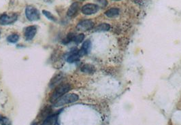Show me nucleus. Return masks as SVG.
I'll use <instances>...</instances> for the list:
<instances>
[{
    "label": "nucleus",
    "instance_id": "obj_16",
    "mask_svg": "<svg viewBox=\"0 0 181 125\" xmlns=\"http://www.w3.org/2000/svg\"><path fill=\"white\" fill-rule=\"evenodd\" d=\"M0 124L1 125H11L10 120L4 115L0 114Z\"/></svg>",
    "mask_w": 181,
    "mask_h": 125
},
{
    "label": "nucleus",
    "instance_id": "obj_9",
    "mask_svg": "<svg viewBox=\"0 0 181 125\" xmlns=\"http://www.w3.org/2000/svg\"><path fill=\"white\" fill-rule=\"evenodd\" d=\"M81 57H82V56L81 55V53H80L79 50L75 48L70 52L69 56H67V61L68 63H72L75 62V61H78Z\"/></svg>",
    "mask_w": 181,
    "mask_h": 125
},
{
    "label": "nucleus",
    "instance_id": "obj_11",
    "mask_svg": "<svg viewBox=\"0 0 181 125\" xmlns=\"http://www.w3.org/2000/svg\"><path fill=\"white\" fill-rule=\"evenodd\" d=\"M79 10V4L78 2L73 3L68 9L67 15L69 17H72L76 15L78 11Z\"/></svg>",
    "mask_w": 181,
    "mask_h": 125
},
{
    "label": "nucleus",
    "instance_id": "obj_18",
    "mask_svg": "<svg viewBox=\"0 0 181 125\" xmlns=\"http://www.w3.org/2000/svg\"><path fill=\"white\" fill-rule=\"evenodd\" d=\"M74 37H75V35L74 34H72V33H70V34H67L66 37H65V38L63 40V44H69L70 42H71L73 41V40H74Z\"/></svg>",
    "mask_w": 181,
    "mask_h": 125
},
{
    "label": "nucleus",
    "instance_id": "obj_12",
    "mask_svg": "<svg viewBox=\"0 0 181 125\" xmlns=\"http://www.w3.org/2000/svg\"><path fill=\"white\" fill-rule=\"evenodd\" d=\"M95 70V67L90 64H85L81 67V72L86 73V74H93Z\"/></svg>",
    "mask_w": 181,
    "mask_h": 125
},
{
    "label": "nucleus",
    "instance_id": "obj_4",
    "mask_svg": "<svg viewBox=\"0 0 181 125\" xmlns=\"http://www.w3.org/2000/svg\"><path fill=\"white\" fill-rule=\"evenodd\" d=\"M18 18L16 14H12L11 15H8L7 14H2L0 16V25H9L13 24L16 22Z\"/></svg>",
    "mask_w": 181,
    "mask_h": 125
},
{
    "label": "nucleus",
    "instance_id": "obj_13",
    "mask_svg": "<svg viewBox=\"0 0 181 125\" xmlns=\"http://www.w3.org/2000/svg\"><path fill=\"white\" fill-rule=\"evenodd\" d=\"M119 14V9L115 8L109 9V10H108L105 12L106 16H107L108 17H110V18L115 17V16H118Z\"/></svg>",
    "mask_w": 181,
    "mask_h": 125
},
{
    "label": "nucleus",
    "instance_id": "obj_8",
    "mask_svg": "<svg viewBox=\"0 0 181 125\" xmlns=\"http://www.w3.org/2000/svg\"><path fill=\"white\" fill-rule=\"evenodd\" d=\"M37 33V27L36 26H29L25 30V37L26 40L29 41L34 39Z\"/></svg>",
    "mask_w": 181,
    "mask_h": 125
},
{
    "label": "nucleus",
    "instance_id": "obj_15",
    "mask_svg": "<svg viewBox=\"0 0 181 125\" xmlns=\"http://www.w3.org/2000/svg\"><path fill=\"white\" fill-rule=\"evenodd\" d=\"M19 39V35L18 34H11L7 37V41L10 43H16Z\"/></svg>",
    "mask_w": 181,
    "mask_h": 125
},
{
    "label": "nucleus",
    "instance_id": "obj_14",
    "mask_svg": "<svg viewBox=\"0 0 181 125\" xmlns=\"http://www.w3.org/2000/svg\"><path fill=\"white\" fill-rule=\"evenodd\" d=\"M110 29V25L107 23H102L95 28V31H106Z\"/></svg>",
    "mask_w": 181,
    "mask_h": 125
},
{
    "label": "nucleus",
    "instance_id": "obj_21",
    "mask_svg": "<svg viewBox=\"0 0 181 125\" xmlns=\"http://www.w3.org/2000/svg\"><path fill=\"white\" fill-rule=\"evenodd\" d=\"M99 4L101 6V7H105L107 5V1L106 0H98Z\"/></svg>",
    "mask_w": 181,
    "mask_h": 125
},
{
    "label": "nucleus",
    "instance_id": "obj_17",
    "mask_svg": "<svg viewBox=\"0 0 181 125\" xmlns=\"http://www.w3.org/2000/svg\"><path fill=\"white\" fill-rule=\"evenodd\" d=\"M42 13H43V15L45 16L48 19L51 20L52 21H54V22H56V21H57V18H56L51 12H50L47 10H43L42 11Z\"/></svg>",
    "mask_w": 181,
    "mask_h": 125
},
{
    "label": "nucleus",
    "instance_id": "obj_6",
    "mask_svg": "<svg viewBox=\"0 0 181 125\" xmlns=\"http://www.w3.org/2000/svg\"><path fill=\"white\" fill-rule=\"evenodd\" d=\"M99 10V6L94 4H88L82 8V12L85 15H91L95 14Z\"/></svg>",
    "mask_w": 181,
    "mask_h": 125
},
{
    "label": "nucleus",
    "instance_id": "obj_1",
    "mask_svg": "<svg viewBox=\"0 0 181 125\" xmlns=\"http://www.w3.org/2000/svg\"><path fill=\"white\" fill-rule=\"evenodd\" d=\"M72 86L70 84H59V85L56 87L55 90L51 94L50 97V101L52 103H55L58 99L62 97V96L65 95L67 93H68L70 90H71Z\"/></svg>",
    "mask_w": 181,
    "mask_h": 125
},
{
    "label": "nucleus",
    "instance_id": "obj_2",
    "mask_svg": "<svg viewBox=\"0 0 181 125\" xmlns=\"http://www.w3.org/2000/svg\"><path fill=\"white\" fill-rule=\"evenodd\" d=\"M79 96L76 94H67V95H64L62 96V97H60L59 99L55 101L54 103V107H62L68 103H71L76 102L78 100Z\"/></svg>",
    "mask_w": 181,
    "mask_h": 125
},
{
    "label": "nucleus",
    "instance_id": "obj_24",
    "mask_svg": "<svg viewBox=\"0 0 181 125\" xmlns=\"http://www.w3.org/2000/svg\"><path fill=\"white\" fill-rule=\"evenodd\" d=\"M0 35H1V31H0Z\"/></svg>",
    "mask_w": 181,
    "mask_h": 125
},
{
    "label": "nucleus",
    "instance_id": "obj_3",
    "mask_svg": "<svg viewBox=\"0 0 181 125\" xmlns=\"http://www.w3.org/2000/svg\"><path fill=\"white\" fill-rule=\"evenodd\" d=\"M25 15L29 21H36L40 18V14L39 10L32 6L26 7Z\"/></svg>",
    "mask_w": 181,
    "mask_h": 125
},
{
    "label": "nucleus",
    "instance_id": "obj_23",
    "mask_svg": "<svg viewBox=\"0 0 181 125\" xmlns=\"http://www.w3.org/2000/svg\"><path fill=\"white\" fill-rule=\"evenodd\" d=\"M114 1H120V0H114Z\"/></svg>",
    "mask_w": 181,
    "mask_h": 125
},
{
    "label": "nucleus",
    "instance_id": "obj_19",
    "mask_svg": "<svg viewBox=\"0 0 181 125\" xmlns=\"http://www.w3.org/2000/svg\"><path fill=\"white\" fill-rule=\"evenodd\" d=\"M84 39V35L83 34H81L77 35H75L73 41H74L76 44H78L80 43H81V42L83 41Z\"/></svg>",
    "mask_w": 181,
    "mask_h": 125
},
{
    "label": "nucleus",
    "instance_id": "obj_7",
    "mask_svg": "<svg viewBox=\"0 0 181 125\" xmlns=\"http://www.w3.org/2000/svg\"><path fill=\"white\" fill-rule=\"evenodd\" d=\"M61 111H59L57 113L53 115H50L44 120L42 125H58V115L60 114Z\"/></svg>",
    "mask_w": 181,
    "mask_h": 125
},
{
    "label": "nucleus",
    "instance_id": "obj_22",
    "mask_svg": "<svg viewBox=\"0 0 181 125\" xmlns=\"http://www.w3.org/2000/svg\"><path fill=\"white\" fill-rule=\"evenodd\" d=\"M32 125H37V124L36 123V122H33V123L32 124Z\"/></svg>",
    "mask_w": 181,
    "mask_h": 125
},
{
    "label": "nucleus",
    "instance_id": "obj_20",
    "mask_svg": "<svg viewBox=\"0 0 181 125\" xmlns=\"http://www.w3.org/2000/svg\"><path fill=\"white\" fill-rule=\"evenodd\" d=\"M62 75H56V76L54 77V78L51 80V84H50V85H51V86L52 87V86H55L56 84L57 83H58L59 82H60V80H62Z\"/></svg>",
    "mask_w": 181,
    "mask_h": 125
},
{
    "label": "nucleus",
    "instance_id": "obj_5",
    "mask_svg": "<svg viewBox=\"0 0 181 125\" xmlns=\"http://www.w3.org/2000/svg\"><path fill=\"white\" fill-rule=\"evenodd\" d=\"M94 27V23L91 20H83L78 23L77 25L76 28L78 31H86L92 29Z\"/></svg>",
    "mask_w": 181,
    "mask_h": 125
},
{
    "label": "nucleus",
    "instance_id": "obj_10",
    "mask_svg": "<svg viewBox=\"0 0 181 125\" xmlns=\"http://www.w3.org/2000/svg\"><path fill=\"white\" fill-rule=\"evenodd\" d=\"M91 42L89 40H86L83 43V46H82V48L81 50H79L80 53H81V56H83L84 55H86L89 53V51L91 50Z\"/></svg>",
    "mask_w": 181,
    "mask_h": 125
}]
</instances>
